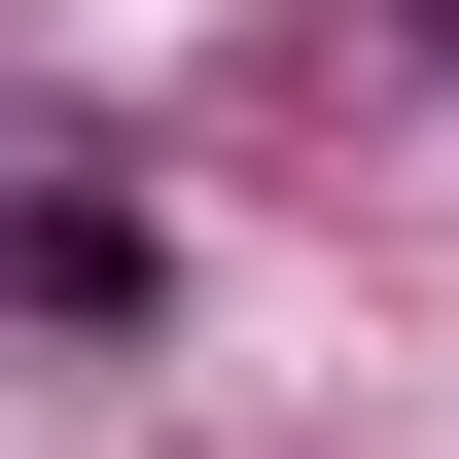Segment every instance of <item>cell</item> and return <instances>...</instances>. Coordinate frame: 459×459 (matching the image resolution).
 I'll list each match as a JSON object with an SVG mask.
<instances>
[{"label":"cell","mask_w":459,"mask_h":459,"mask_svg":"<svg viewBox=\"0 0 459 459\" xmlns=\"http://www.w3.org/2000/svg\"><path fill=\"white\" fill-rule=\"evenodd\" d=\"M389 36H424V71H459V0H389Z\"/></svg>","instance_id":"7a4b0ae2"},{"label":"cell","mask_w":459,"mask_h":459,"mask_svg":"<svg viewBox=\"0 0 459 459\" xmlns=\"http://www.w3.org/2000/svg\"><path fill=\"white\" fill-rule=\"evenodd\" d=\"M0 318H71V353L142 318V212H107V177H36V212H0Z\"/></svg>","instance_id":"6da1fadb"}]
</instances>
